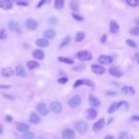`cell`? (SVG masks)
Wrapping results in <instances>:
<instances>
[{"mask_svg":"<svg viewBox=\"0 0 139 139\" xmlns=\"http://www.w3.org/2000/svg\"><path fill=\"white\" fill-rule=\"evenodd\" d=\"M77 58L79 59L80 61L85 62V61L92 60L93 55L89 51H87V50H81V51H79V52L77 53Z\"/></svg>","mask_w":139,"mask_h":139,"instance_id":"cell-1","label":"cell"},{"mask_svg":"<svg viewBox=\"0 0 139 139\" xmlns=\"http://www.w3.org/2000/svg\"><path fill=\"white\" fill-rule=\"evenodd\" d=\"M75 129L79 131L80 134H84L88 130V124L84 121H79L75 124Z\"/></svg>","mask_w":139,"mask_h":139,"instance_id":"cell-2","label":"cell"},{"mask_svg":"<svg viewBox=\"0 0 139 139\" xmlns=\"http://www.w3.org/2000/svg\"><path fill=\"white\" fill-rule=\"evenodd\" d=\"M81 98L80 96H78V95H76V96H74V97H72L68 101V105L70 108H76L78 107L80 104H81Z\"/></svg>","mask_w":139,"mask_h":139,"instance_id":"cell-3","label":"cell"},{"mask_svg":"<svg viewBox=\"0 0 139 139\" xmlns=\"http://www.w3.org/2000/svg\"><path fill=\"white\" fill-rule=\"evenodd\" d=\"M97 61L100 64H111L113 63V57L109 55H101L98 57Z\"/></svg>","mask_w":139,"mask_h":139,"instance_id":"cell-4","label":"cell"},{"mask_svg":"<svg viewBox=\"0 0 139 139\" xmlns=\"http://www.w3.org/2000/svg\"><path fill=\"white\" fill-rule=\"evenodd\" d=\"M50 109H51V111H52L53 113L60 114L63 111V106L58 101H53V102L50 103Z\"/></svg>","mask_w":139,"mask_h":139,"instance_id":"cell-5","label":"cell"},{"mask_svg":"<svg viewBox=\"0 0 139 139\" xmlns=\"http://www.w3.org/2000/svg\"><path fill=\"white\" fill-rule=\"evenodd\" d=\"M26 27L27 29H29V30H35L37 29V27H38V22L34 20V19L29 18L26 21Z\"/></svg>","mask_w":139,"mask_h":139,"instance_id":"cell-6","label":"cell"},{"mask_svg":"<svg viewBox=\"0 0 139 139\" xmlns=\"http://www.w3.org/2000/svg\"><path fill=\"white\" fill-rule=\"evenodd\" d=\"M91 70L96 75H102L105 73V68L100 64H92L91 65Z\"/></svg>","mask_w":139,"mask_h":139,"instance_id":"cell-7","label":"cell"},{"mask_svg":"<svg viewBox=\"0 0 139 139\" xmlns=\"http://www.w3.org/2000/svg\"><path fill=\"white\" fill-rule=\"evenodd\" d=\"M0 8L4 11H9L12 9V2L11 0H0Z\"/></svg>","mask_w":139,"mask_h":139,"instance_id":"cell-8","label":"cell"},{"mask_svg":"<svg viewBox=\"0 0 139 139\" xmlns=\"http://www.w3.org/2000/svg\"><path fill=\"white\" fill-rule=\"evenodd\" d=\"M109 73L112 75L115 78H120V77L123 76V72L118 68V67H116V66H113L109 69Z\"/></svg>","mask_w":139,"mask_h":139,"instance_id":"cell-9","label":"cell"},{"mask_svg":"<svg viewBox=\"0 0 139 139\" xmlns=\"http://www.w3.org/2000/svg\"><path fill=\"white\" fill-rule=\"evenodd\" d=\"M104 125H105V119L104 118H100L96 123H94V125H93V131H100L104 127Z\"/></svg>","mask_w":139,"mask_h":139,"instance_id":"cell-10","label":"cell"},{"mask_svg":"<svg viewBox=\"0 0 139 139\" xmlns=\"http://www.w3.org/2000/svg\"><path fill=\"white\" fill-rule=\"evenodd\" d=\"M88 100H89V104L92 107H100V100L94 95H90Z\"/></svg>","mask_w":139,"mask_h":139,"instance_id":"cell-11","label":"cell"},{"mask_svg":"<svg viewBox=\"0 0 139 139\" xmlns=\"http://www.w3.org/2000/svg\"><path fill=\"white\" fill-rule=\"evenodd\" d=\"M37 110L42 116H47L48 115V108L45 103H39L37 105Z\"/></svg>","mask_w":139,"mask_h":139,"instance_id":"cell-12","label":"cell"},{"mask_svg":"<svg viewBox=\"0 0 139 139\" xmlns=\"http://www.w3.org/2000/svg\"><path fill=\"white\" fill-rule=\"evenodd\" d=\"M63 139H74L75 137V133L74 131H72L71 129H65L64 131H63Z\"/></svg>","mask_w":139,"mask_h":139,"instance_id":"cell-13","label":"cell"},{"mask_svg":"<svg viewBox=\"0 0 139 139\" xmlns=\"http://www.w3.org/2000/svg\"><path fill=\"white\" fill-rule=\"evenodd\" d=\"M97 116V110H95L94 108H89L86 111V118L89 120H93Z\"/></svg>","mask_w":139,"mask_h":139,"instance_id":"cell-14","label":"cell"},{"mask_svg":"<svg viewBox=\"0 0 139 139\" xmlns=\"http://www.w3.org/2000/svg\"><path fill=\"white\" fill-rule=\"evenodd\" d=\"M8 27H9V29H11V31H14V32H19V31H20L19 25H18V23H17L16 21H13V20L9 21Z\"/></svg>","mask_w":139,"mask_h":139,"instance_id":"cell-15","label":"cell"},{"mask_svg":"<svg viewBox=\"0 0 139 139\" xmlns=\"http://www.w3.org/2000/svg\"><path fill=\"white\" fill-rule=\"evenodd\" d=\"M110 31L113 34H116V33H117L119 31V26H118V24L115 20H111L110 21Z\"/></svg>","mask_w":139,"mask_h":139,"instance_id":"cell-16","label":"cell"},{"mask_svg":"<svg viewBox=\"0 0 139 139\" xmlns=\"http://www.w3.org/2000/svg\"><path fill=\"white\" fill-rule=\"evenodd\" d=\"M32 56L36 60H43V59L45 58V52L41 49H35L32 52Z\"/></svg>","mask_w":139,"mask_h":139,"instance_id":"cell-17","label":"cell"},{"mask_svg":"<svg viewBox=\"0 0 139 139\" xmlns=\"http://www.w3.org/2000/svg\"><path fill=\"white\" fill-rule=\"evenodd\" d=\"M121 91H122V93L124 95H126V96H134L135 94V90L131 86H123Z\"/></svg>","mask_w":139,"mask_h":139,"instance_id":"cell-18","label":"cell"},{"mask_svg":"<svg viewBox=\"0 0 139 139\" xmlns=\"http://www.w3.org/2000/svg\"><path fill=\"white\" fill-rule=\"evenodd\" d=\"M15 73H16V75H17V76L21 77V78L27 76L26 70H25V68H24V66H22V65H17V66H16Z\"/></svg>","mask_w":139,"mask_h":139,"instance_id":"cell-19","label":"cell"},{"mask_svg":"<svg viewBox=\"0 0 139 139\" xmlns=\"http://www.w3.org/2000/svg\"><path fill=\"white\" fill-rule=\"evenodd\" d=\"M36 45L39 47H47L49 45V43L45 38H40L36 41Z\"/></svg>","mask_w":139,"mask_h":139,"instance_id":"cell-20","label":"cell"},{"mask_svg":"<svg viewBox=\"0 0 139 139\" xmlns=\"http://www.w3.org/2000/svg\"><path fill=\"white\" fill-rule=\"evenodd\" d=\"M1 74L5 78H10V77H11L13 75V70L11 67H5V68H3L1 70Z\"/></svg>","mask_w":139,"mask_h":139,"instance_id":"cell-21","label":"cell"},{"mask_svg":"<svg viewBox=\"0 0 139 139\" xmlns=\"http://www.w3.org/2000/svg\"><path fill=\"white\" fill-rule=\"evenodd\" d=\"M44 36H45L47 39H53V38L56 36V32H55V30L52 29H47V30L44 32Z\"/></svg>","mask_w":139,"mask_h":139,"instance_id":"cell-22","label":"cell"},{"mask_svg":"<svg viewBox=\"0 0 139 139\" xmlns=\"http://www.w3.org/2000/svg\"><path fill=\"white\" fill-rule=\"evenodd\" d=\"M27 66L29 70H33V69L39 67L40 63L36 61H29V62H27Z\"/></svg>","mask_w":139,"mask_h":139,"instance_id":"cell-23","label":"cell"},{"mask_svg":"<svg viewBox=\"0 0 139 139\" xmlns=\"http://www.w3.org/2000/svg\"><path fill=\"white\" fill-rule=\"evenodd\" d=\"M16 128H17L18 131H20V133H26V131H28L29 130V125H28L26 123H19Z\"/></svg>","mask_w":139,"mask_h":139,"instance_id":"cell-24","label":"cell"},{"mask_svg":"<svg viewBox=\"0 0 139 139\" xmlns=\"http://www.w3.org/2000/svg\"><path fill=\"white\" fill-rule=\"evenodd\" d=\"M119 109V102H114L110 105V107L108 108V114H114L116 111Z\"/></svg>","mask_w":139,"mask_h":139,"instance_id":"cell-25","label":"cell"},{"mask_svg":"<svg viewBox=\"0 0 139 139\" xmlns=\"http://www.w3.org/2000/svg\"><path fill=\"white\" fill-rule=\"evenodd\" d=\"M40 121H41V118L38 115H36L35 113H32L30 115V117H29V122L32 124H38L40 123Z\"/></svg>","mask_w":139,"mask_h":139,"instance_id":"cell-26","label":"cell"},{"mask_svg":"<svg viewBox=\"0 0 139 139\" xmlns=\"http://www.w3.org/2000/svg\"><path fill=\"white\" fill-rule=\"evenodd\" d=\"M64 6V0H55L54 1V7L56 10H62Z\"/></svg>","mask_w":139,"mask_h":139,"instance_id":"cell-27","label":"cell"},{"mask_svg":"<svg viewBox=\"0 0 139 139\" xmlns=\"http://www.w3.org/2000/svg\"><path fill=\"white\" fill-rule=\"evenodd\" d=\"M58 61L59 62H61V63H67V64H73L74 63V61L70 58H67V57H59Z\"/></svg>","mask_w":139,"mask_h":139,"instance_id":"cell-28","label":"cell"},{"mask_svg":"<svg viewBox=\"0 0 139 139\" xmlns=\"http://www.w3.org/2000/svg\"><path fill=\"white\" fill-rule=\"evenodd\" d=\"M85 38V33L82 31H79V32H77L76 35H75V41L76 42H81L82 40Z\"/></svg>","mask_w":139,"mask_h":139,"instance_id":"cell-29","label":"cell"},{"mask_svg":"<svg viewBox=\"0 0 139 139\" xmlns=\"http://www.w3.org/2000/svg\"><path fill=\"white\" fill-rule=\"evenodd\" d=\"M70 40H71L70 36L64 37V38H63V40L62 41V43H61V45H60V47H60V48H63V47H66V45H67L69 43H70Z\"/></svg>","mask_w":139,"mask_h":139,"instance_id":"cell-30","label":"cell"},{"mask_svg":"<svg viewBox=\"0 0 139 139\" xmlns=\"http://www.w3.org/2000/svg\"><path fill=\"white\" fill-rule=\"evenodd\" d=\"M70 9L72 10L73 11H77L79 10V3L77 2L76 0H73V1H71L70 2Z\"/></svg>","mask_w":139,"mask_h":139,"instance_id":"cell-31","label":"cell"},{"mask_svg":"<svg viewBox=\"0 0 139 139\" xmlns=\"http://www.w3.org/2000/svg\"><path fill=\"white\" fill-rule=\"evenodd\" d=\"M119 109L123 111H128L129 110V103L127 101H119Z\"/></svg>","mask_w":139,"mask_h":139,"instance_id":"cell-32","label":"cell"},{"mask_svg":"<svg viewBox=\"0 0 139 139\" xmlns=\"http://www.w3.org/2000/svg\"><path fill=\"white\" fill-rule=\"evenodd\" d=\"M127 4L131 7H138L139 0H126Z\"/></svg>","mask_w":139,"mask_h":139,"instance_id":"cell-33","label":"cell"},{"mask_svg":"<svg viewBox=\"0 0 139 139\" xmlns=\"http://www.w3.org/2000/svg\"><path fill=\"white\" fill-rule=\"evenodd\" d=\"M126 44H127V45H129V47H133V48H136V47H137L136 43L134 42V40H131V39H128V40H126Z\"/></svg>","mask_w":139,"mask_h":139,"instance_id":"cell-34","label":"cell"},{"mask_svg":"<svg viewBox=\"0 0 139 139\" xmlns=\"http://www.w3.org/2000/svg\"><path fill=\"white\" fill-rule=\"evenodd\" d=\"M119 139H131V136L127 131H123L119 134Z\"/></svg>","mask_w":139,"mask_h":139,"instance_id":"cell-35","label":"cell"},{"mask_svg":"<svg viewBox=\"0 0 139 139\" xmlns=\"http://www.w3.org/2000/svg\"><path fill=\"white\" fill-rule=\"evenodd\" d=\"M7 36H8V32H7V30L4 29H0V40L6 39Z\"/></svg>","mask_w":139,"mask_h":139,"instance_id":"cell-36","label":"cell"},{"mask_svg":"<svg viewBox=\"0 0 139 139\" xmlns=\"http://www.w3.org/2000/svg\"><path fill=\"white\" fill-rule=\"evenodd\" d=\"M130 32H131V34H133V35L139 36V27H135L134 29H131V30H130Z\"/></svg>","mask_w":139,"mask_h":139,"instance_id":"cell-37","label":"cell"},{"mask_svg":"<svg viewBox=\"0 0 139 139\" xmlns=\"http://www.w3.org/2000/svg\"><path fill=\"white\" fill-rule=\"evenodd\" d=\"M23 138L24 139H33V138H34V134H32V133H29V131H28V133H26V134H24Z\"/></svg>","mask_w":139,"mask_h":139,"instance_id":"cell-38","label":"cell"},{"mask_svg":"<svg viewBox=\"0 0 139 139\" xmlns=\"http://www.w3.org/2000/svg\"><path fill=\"white\" fill-rule=\"evenodd\" d=\"M83 85H87V86L89 87H94L95 84L92 81H90V80H83Z\"/></svg>","mask_w":139,"mask_h":139,"instance_id":"cell-39","label":"cell"},{"mask_svg":"<svg viewBox=\"0 0 139 139\" xmlns=\"http://www.w3.org/2000/svg\"><path fill=\"white\" fill-rule=\"evenodd\" d=\"M72 17H73L76 21H83V17L79 14H77V13H72Z\"/></svg>","mask_w":139,"mask_h":139,"instance_id":"cell-40","label":"cell"},{"mask_svg":"<svg viewBox=\"0 0 139 139\" xmlns=\"http://www.w3.org/2000/svg\"><path fill=\"white\" fill-rule=\"evenodd\" d=\"M81 85H83V80H78V81L74 83V88H77V87H80Z\"/></svg>","mask_w":139,"mask_h":139,"instance_id":"cell-41","label":"cell"},{"mask_svg":"<svg viewBox=\"0 0 139 139\" xmlns=\"http://www.w3.org/2000/svg\"><path fill=\"white\" fill-rule=\"evenodd\" d=\"M67 81H68V79H67L66 77H62V78L58 79V82L61 84H65Z\"/></svg>","mask_w":139,"mask_h":139,"instance_id":"cell-42","label":"cell"},{"mask_svg":"<svg viewBox=\"0 0 139 139\" xmlns=\"http://www.w3.org/2000/svg\"><path fill=\"white\" fill-rule=\"evenodd\" d=\"M48 20H49V24H51V25H56V24H57V21H58L56 17H50Z\"/></svg>","mask_w":139,"mask_h":139,"instance_id":"cell-43","label":"cell"},{"mask_svg":"<svg viewBox=\"0 0 139 139\" xmlns=\"http://www.w3.org/2000/svg\"><path fill=\"white\" fill-rule=\"evenodd\" d=\"M45 2H47V0H40V2L38 3V4H37L36 8H37V9H40L43 5H45Z\"/></svg>","mask_w":139,"mask_h":139,"instance_id":"cell-44","label":"cell"},{"mask_svg":"<svg viewBox=\"0 0 139 139\" xmlns=\"http://www.w3.org/2000/svg\"><path fill=\"white\" fill-rule=\"evenodd\" d=\"M16 4H17L18 6H23V7H27V6H28V3L24 2V1H22V0H20V1H17V2H16Z\"/></svg>","mask_w":139,"mask_h":139,"instance_id":"cell-45","label":"cell"},{"mask_svg":"<svg viewBox=\"0 0 139 139\" xmlns=\"http://www.w3.org/2000/svg\"><path fill=\"white\" fill-rule=\"evenodd\" d=\"M106 40H107V35H106V34H103L102 36H101L100 42L102 43V44H105V43H106Z\"/></svg>","mask_w":139,"mask_h":139,"instance_id":"cell-46","label":"cell"},{"mask_svg":"<svg viewBox=\"0 0 139 139\" xmlns=\"http://www.w3.org/2000/svg\"><path fill=\"white\" fill-rule=\"evenodd\" d=\"M84 69V66L83 65H79V66H77V67H74L73 70L75 71H81V70H83Z\"/></svg>","mask_w":139,"mask_h":139,"instance_id":"cell-47","label":"cell"},{"mask_svg":"<svg viewBox=\"0 0 139 139\" xmlns=\"http://www.w3.org/2000/svg\"><path fill=\"white\" fill-rule=\"evenodd\" d=\"M107 96H116V92H114V91H107L106 92Z\"/></svg>","mask_w":139,"mask_h":139,"instance_id":"cell-48","label":"cell"},{"mask_svg":"<svg viewBox=\"0 0 139 139\" xmlns=\"http://www.w3.org/2000/svg\"><path fill=\"white\" fill-rule=\"evenodd\" d=\"M131 119L133 121H139V116H137V115H134V116H131Z\"/></svg>","mask_w":139,"mask_h":139,"instance_id":"cell-49","label":"cell"},{"mask_svg":"<svg viewBox=\"0 0 139 139\" xmlns=\"http://www.w3.org/2000/svg\"><path fill=\"white\" fill-rule=\"evenodd\" d=\"M10 85H4V84H1L0 85V88H10Z\"/></svg>","mask_w":139,"mask_h":139,"instance_id":"cell-50","label":"cell"},{"mask_svg":"<svg viewBox=\"0 0 139 139\" xmlns=\"http://www.w3.org/2000/svg\"><path fill=\"white\" fill-rule=\"evenodd\" d=\"M104 139H114V136L113 135H106Z\"/></svg>","mask_w":139,"mask_h":139,"instance_id":"cell-51","label":"cell"},{"mask_svg":"<svg viewBox=\"0 0 139 139\" xmlns=\"http://www.w3.org/2000/svg\"><path fill=\"white\" fill-rule=\"evenodd\" d=\"M2 131H3V128H2V126H1V125H0V134H1V133H2Z\"/></svg>","mask_w":139,"mask_h":139,"instance_id":"cell-52","label":"cell"},{"mask_svg":"<svg viewBox=\"0 0 139 139\" xmlns=\"http://www.w3.org/2000/svg\"><path fill=\"white\" fill-rule=\"evenodd\" d=\"M7 119H8L9 121H11V117H10V116H7Z\"/></svg>","mask_w":139,"mask_h":139,"instance_id":"cell-53","label":"cell"},{"mask_svg":"<svg viewBox=\"0 0 139 139\" xmlns=\"http://www.w3.org/2000/svg\"><path fill=\"white\" fill-rule=\"evenodd\" d=\"M136 24H137V25H139V20H137V21H136Z\"/></svg>","mask_w":139,"mask_h":139,"instance_id":"cell-54","label":"cell"},{"mask_svg":"<svg viewBox=\"0 0 139 139\" xmlns=\"http://www.w3.org/2000/svg\"><path fill=\"white\" fill-rule=\"evenodd\" d=\"M138 63H139V59H138Z\"/></svg>","mask_w":139,"mask_h":139,"instance_id":"cell-55","label":"cell"}]
</instances>
